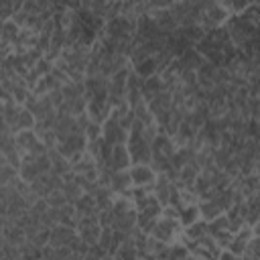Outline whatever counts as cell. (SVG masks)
Masks as SVG:
<instances>
[{
	"mask_svg": "<svg viewBox=\"0 0 260 260\" xmlns=\"http://www.w3.org/2000/svg\"><path fill=\"white\" fill-rule=\"evenodd\" d=\"M130 177L134 187H154L158 173L152 169V165H132Z\"/></svg>",
	"mask_w": 260,
	"mask_h": 260,
	"instance_id": "obj_2",
	"label": "cell"
},
{
	"mask_svg": "<svg viewBox=\"0 0 260 260\" xmlns=\"http://www.w3.org/2000/svg\"><path fill=\"white\" fill-rule=\"evenodd\" d=\"M254 260H260V256H258V258H254Z\"/></svg>",
	"mask_w": 260,
	"mask_h": 260,
	"instance_id": "obj_10",
	"label": "cell"
},
{
	"mask_svg": "<svg viewBox=\"0 0 260 260\" xmlns=\"http://www.w3.org/2000/svg\"><path fill=\"white\" fill-rule=\"evenodd\" d=\"M242 260H254V258H250V256H242Z\"/></svg>",
	"mask_w": 260,
	"mask_h": 260,
	"instance_id": "obj_9",
	"label": "cell"
},
{
	"mask_svg": "<svg viewBox=\"0 0 260 260\" xmlns=\"http://www.w3.org/2000/svg\"><path fill=\"white\" fill-rule=\"evenodd\" d=\"M132 177H130V169L128 171H116L112 173V181H110V189L114 195H124L128 191H132Z\"/></svg>",
	"mask_w": 260,
	"mask_h": 260,
	"instance_id": "obj_4",
	"label": "cell"
},
{
	"mask_svg": "<svg viewBox=\"0 0 260 260\" xmlns=\"http://www.w3.org/2000/svg\"><path fill=\"white\" fill-rule=\"evenodd\" d=\"M102 260H114V256H110V254H108V256H106V258H102Z\"/></svg>",
	"mask_w": 260,
	"mask_h": 260,
	"instance_id": "obj_8",
	"label": "cell"
},
{
	"mask_svg": "<svg viewBox=\"0 0 260 260\" xmlns=\"http://www.w3.org/2000/svg\"><path fill=\"white\" fill-rule=\"evenodd\" d=\"M217 260H242V256H238V254H234L230 250H221V254H219Z\"/></svg>",
	"mask_w": 260,
	"mask_h": 260,
	"instance_id": "obj_7",
	"label": "cell"
},
{
	"mask_svg": "<svg viewBox=\"0 0 260 260\" xmlns=\"http://www.w3.org/2000/svg\"><path fill=\"white\" fill-rule=\"evenodd\" d=\"M85 138H87V142H93V140H98V138H102V124H95V122H91L89 120V124H87V128H85Z\"/></svg>",
	"mask_w": 260,
	"mask_h": 260,
	"instance_id": "obj_6",
	"label": "cell"
},
{
	"mask_svg": "<svg viewBox=\"0 0 260 260\" xmlns=\"http://www.w3.org/2000/svg\"><path fill=\"white\" fill-rule=\"evenodd\" d=\"M130 167H132V158H130L128 146H126V144H118V146H114L106 169L112 171V173H116V171H128Z\"/></svg>",
	"mask_w": 260,
	"mask_h": 260,
	"instance_id": "obj_3",
	"label": "cell"
},
{
	"mask_svg": "<svg viewBox=\"0 0 260 260\" xmlns=\"http://www.w3.org/2000/svg\"><path fill=\"white\" fill-rule=\"evenodd\" d=\"M128 130L120 124V116L116 110H112L110 118L102 124V136L110 146H118V144H126L128 142Z\"/></svg>",
	"mask_w": 260,
	"mask_h": 260,
	"instance_id": "obj_1",
	"label": "cell"
},
{
	"mask_svg": "<svg viewBox=\"0 0 260 260\" xmlns=\"http://www.w3.org/2000/svg\"><path fill=\"white\" fill-rule=\"evenodd\" d=\"M179 217H181V223H183V228H189L191 223L199 221V219H201L199 203H193V205H183V207H179Z\"/></svg>",
	"mask_w": 260,
	"mask_h": 260,
	"instance_id": "obj_5",
	"label": "cell"
}]
</instances>
